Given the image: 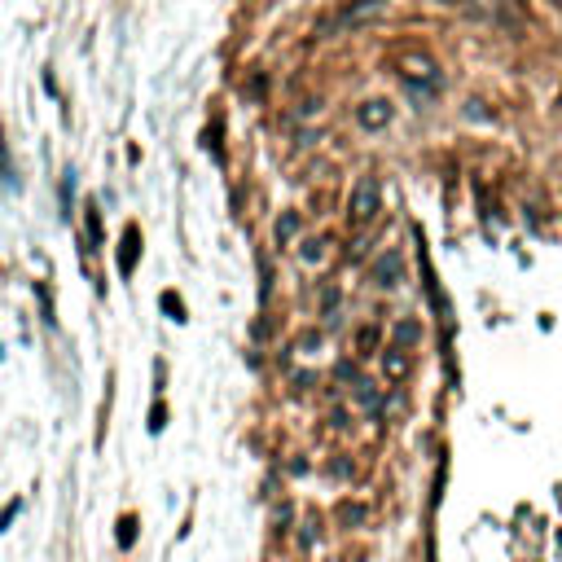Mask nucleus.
I'll return each mask as SVG.
<instances>
[{
  "instance_id": "1",
  "label": "nucleus",
  "mask_w": 562,
  "mask_h": 562,
  "mask_svg": "<svg viewBox=\"0 0 562 562\" xmlns=\"http://www.w3.org/2000/svg\"><path fill=\"white\" fill-rule=\"evenodd\" d=\"M510 545H514L510 562H562V479L549 483L541 505L528 501L514 510Z\"/></svg>"
},
{
  "instance_id": "2",
  "label": "nucleus",
  "mask_w": 562,
  "mask_h": 562,
  "mask_svg": "<svg viewBox=\"0 0 562 562\" xmlns=\"http://www.w3.org/2000/svg\"><path fill=\"white\" fill-rule=\"evenodd\" d=\"M374 215H378V181L374 176H361L356 189H352V202H348V220L356 224V229H365Z\"/></svg>"
},
{
  "instance_id": "3",
  "label": "nucleus",
  "mask_w": 562,
  "mask_h": 562,
  "mask_svg": "<svg viewBox=\"0 0 562 562\" xmlns=\"http://www.w3.org/2000/svg\"><path fill=\"white\" fill-rule=\"evenodd\" d=\"M356 119H361V128L378 132V128H387V123H391V106H387V101H365L361 110H356Z\"/></svg>"
},
{
  "instance_id": "4",
  "label": "nucleus",
  "mask_w": 562,
  "mask_h": 562,
  "mask_svg": "<svg viewBox=\"0 0 562 562\" xmlns=\"http://www.w3.org/2000/svg\"><path fill=\"white\" fill-rule=\"evenodd\" d=\"M374 281L378 285H396L400 281V255L391 250V255H382L378 264H374Z\"/></svg>"
},
{
  "instance_id": "5",
  "label": "nucleus",
  "mask_w": 562,
  "mask_h": 562,
  "mask_svg": "<svg viewBox=\"0 0 562 562\" xmlns=\"http://www.w3.org/2000/svg\"><path fill=\"white\" fill-rule=\"evenodd\" d=\"M387 0H352L348 5V14H343V22H361L365 14H374V9H382Z\"/></svg>"
},
{
  "instance_id": "6",
  "label": "nucleus",
  "mask_w": 562,
  "mask_h": 562,
  "mask_svg": "<svg viewBox=\"0 0 562 562\" xmlns=\"http://www.w3.org/2000/svg\"><path fill=\"white\" fill-rule=\"evenodd\" d=\"M132 264H137V229H128V237H123V255H119V272H132Z\"/></svg>"
},
{
  "instance_id": "7",
  "label": "nucleus",
  "mask_w": 562,
  "mask_h": 562,
  "mask_svg": "<svg viewBox=\"0 0 562 562\" xmlns=\"http://www.w3.org/2000/svg\"><path fill=\"white\" fill-rule=\"evenodd\" d=\"M382 365H387V374H391V378H404V374H409V356H404L400 348H391L387 356H382Z\"/></svg>"
},
{
  "instance_id": "8",
  "label": "nucleus",
  "mask_w": 562,
  "mask_h": 562,
  "mask_svg": "<svg viewBox=\"0 0 562 562\" xmlns=\"http://www.w3.org/2000/svg\"><path fill=\"white\" fill-rule=\"evenodd\" d=\"M294 233H299V215H294V211H285L281 220H277V242H290Z\"/></svg>"
},
{
  "instance_id": "9",
  "label": "nucleus",
  "mask_w": 562,
  "mask_h": 562,
  "mask_svg": "<svg viewBox=\"0 0 562 562\" xmlns=\"http://www.w3.org/2000/svg\"><path fill=\"white\" fill-rule=\"evenodd\" d=\"M299 255H303L308 264H317V259L325 255V242H321V237H308V242H303V250H299Z\"/></svg>"
},
{
  "instance_id": "10",
  "label": "nucleus",
  "mask_w": 562,
  "mask_h": 562,
  "mask_svg": "<svg viewBox=\"0 0 562 562\" xmlns=\"http://www.w3.org/2000/svg\"><path fill=\"white\" fill-rule=\"evenodd\" d=\"M163 312L172 317V321H185V303H181V299H176L172 290H167V294H163Z\"/></svg>"
},
{
  "instance_id": "11",
  "label": "nucleus",
  "mask_w": 562,
  "mask_h": 562,
  "mask_svg": "<svg viewBox=\"0 0 562 562\" xmlns=\"http://www.w3.org/2000/svg\"><path fill=\"white\" fill-rule=\"evenodd\" d=\"M88 242L101 246V211L97 207H88Z\"/></svg>"
},
{
  "instance_id": "12",
  "label": "nucleus",
  "mask_w": 562,
  "mask_h": 562,
  "mask_svg": "<svg viewBox=\"0 0 562 562\" xmlns=\"http://www.w3.org/2000/svg\"><path fill=\"white\" fill-rule=\"evenodd\" d=\"M417 334H422V330H417V321H400V325H396V339L400 343H417Z\"/></svg>"
},
{
  "instance_id": "13",
  "label": "nucleus",
  "mask_w": 562,
  "mask_h": 562,
  "mask_svg": "<svg viewBox=\"0 0 562 562\" xmlns=\"http://www.w3.org/2000/svg\"><path fill=\"white\" fill-rule=\"evenodd\" d=\"M119 528H123V532H119V545H123V549H128V545H132V536H137V532H132V528H137V523H132V519H123V523H119Z\"/></svg>"
},
{
  "instance_id": "14",
  "label": "nucleus",
  "mask_w": 562,
  "mask_h": 562,
  "mask_svg": "<svg viewBox=\"0 0 562 562\" xmlns=\"http://www.w3.org/2000/svg\"><path fill=\"white\" fill-rule=\"evenodd\" d=\"M18 510H22V505H18V501H14V505H9L5 514H0V532H5V528H9V523H14V519H18Z\"/></svg>"
}]
</instances>
